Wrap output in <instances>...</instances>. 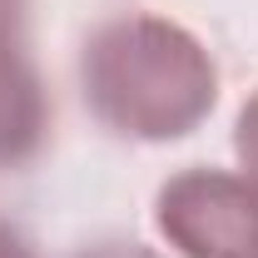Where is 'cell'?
Wrapping results in <instances>:
<instances>
[{
    "label": "cell",
    "instance_id": "cell-1",
    "mask_svg": "<svg viewBox=\"0 0 258 258\" xmlns=\"http://www.w3.org/2000/svg\"><path fill=\"white\" fill-rule=\"evenodd\" d=\"M80 90L99 124L119 139H184L219 99V70L204 40L164 15H114L80 50Z\"/></svg>",
    "mask_w": 258,
    "mask_h": 258
},
{
    "label": "cell",
    "instance_id": "cell-2",
    "mask_svg": "<svg viewBox=\"0 0 258 258\" xmlns=\"http://www.w3.org/2000/svg\"><path fill=\"white\" fill-rule=\"evenodd\" d=\"M154 224L184 258H258V184L228 169H184L159 189Z\"/></svg>",
    "mask_w": 258,
    "mask_h": 258
},
{
    "label": "cell",
    "instance_id": "cell-3",
    "mask_svg": "<svg viewBox=\"0 0 258 258\" xmlns=\"http://www.w3.org/2000/svg\"><path fill=\"white\" fill-rule=\"evenodd\" d=\"M50 134V95L25 40L0 45V169H20Z\"/></svg>",
    "mask_w": 258,
    "mask_h": 258
},
{
    "label": "cell",
    "instance_id": "cell-4",
    "mask_svg": "<svg viewBox=\"0 0 258 258\" xmlns=\"http://www.w3.org/2000/svg\"><path fill=\"white\" fill-rule=\"evenodd\" d=\"M233 154L243 164V174L258 184V90L248 95V104L238 109V124H233Z\"/></svg>",
    "mask_w": 258,
    "mask_h": 258
},
{
    "label": "cell",
    "instance_id": "cell-5",
    "mask_svg": "<svg viewBox=\"0 0 258 258\" xmlns=\"http://www.w3.org/2000/svg\"><path fill=\"white\" fill-rule=\"evenodd\" d=\"M25 10H30V0H0V45L25 40Z\"/></svg>",
    "mask_w": 258,
    "mask_h": 258
},
{
    "label": "cell",
    "instance_id": "cell-6",
    "mask_svg": "<svg viewBox=\"0 0 258 258\" xmlns=\"http://www.w3.org/2000/svg\"><path fill=\"white\" fill-rule=\"evenodd\" d=\"M75 258H159L144 243H129V238H109V243H95V248H80Z\"/></svg>",
    "mask_w": 258,
    "mask_h": 258
},
{
    "label": "cell",
    "instance_id": "cell-7",
    "mask_svg": "<svg viewBox=\"0 0 258 258\" xmlns=\"http://www.w3.org/2000/svg\"><path fill=\"white\" fill-rule=\"evenodd\" d=\"M0 258H35L30 238H25L20 228H10L5 219H0Z\"/></svg>",
    "mask_w": 258,
    "mask_h": 258
}]
</instances>
